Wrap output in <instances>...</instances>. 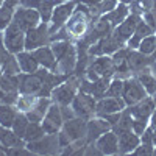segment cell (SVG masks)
Returning <instances> with one entry per match:
<instances>
[{"label":"cell","instance_id":"1","mask_svg":"<svg viewBox=\"0 0 156 156\" xmlns=\"http://www.w3.org/2000/svg\"><path fill=\"white\" fill-rule=\"evenodd\" d=\"M50 47L56 56V66L51 72L59 75H72L78 64V50L76 44H73L72 39H61V41L50 42Z\"/></svg>","mask_w":156,"mask_h":156},{"label":"cell","instance_id":"2","mask_svg":"<svg viewBox=\"0 0 156 156\" xmlns=\"http://www.w3.org/2000/svg\"><path fill=\"white\" fill-rule=\"evenodd\" d=\"M94 22L95 20L90 16L89 6L84 3H80L76 0V8L72 12V16L69 17V20L66 22L64 28H66V31L72 41H80V39H83L89 33Z\"/></svg>","mask_w":156,"mask_h":156},{"label":"cell","instance_id":"3","mask_svg":"<svg viewBox=\"0 0 156 156\" xmlns=\"http://www.w3.org/2000/svg\"><path fill=\"white\" fill-rule=\"evenodd\" d=\"M86 129H87V120L83 119V117H72L69 120H64L58 137H59V144L61 148L69 145L70 142L80 140L86 137Z\"/></svg>","mask_w":156,"mask_h":156},{"label":"cell","instance_id":"4","mask_svg":"<svg viewBox=\"0 0 156 156\" xmlns=\"http://www.w3.org/2000/svg\"><path fill=\"white\" fill-rule=\"evenodd\" d=\"M80 86H81V80L78 78V75H69L61 84H58L51 90L50 97H51V100L56 101L61 106L70 105L75 98V95L80 92Z\"/></svg>","mask_w":156,"mask_h":156},{"label":"cell","instance_id":"5","mask_svg":"<svg viewBox=\"0 0 156 156\" xmlns=\"http://www.w3.org/2000/svg\"><path fill=\"white\" fill-rule=\"evenodd\" d=\"M45 72L47 69H39L34 73H19V92L33 94L37 97L45 95Z\"/></svg>","mask_w":156,"mask_h":156},{"label":"cell","instance_id":"6","mask_svg":"<svg viewBox=\"0 0 156 156\" xmlns=\"http://www.w3.org/2000/svg\"><path fill=\"white\" fill-rule=\"evenodd\" d=\"M75 8H76V0H62L61 3H58L55 6L53 14H51L50 22H48L50 34H55L58 30H61L64 25H66V22L72 16Z\"/></svg>","mask_w":156,"mask_h":156},{"label":"cell","instance_id":"7","mask_svg":"<svg viewBox=\"0 0 156 156\" xmlns=\"http://www.w3.org/2000/svg\"><path fill=\"white\" fill-rule=\"evenodd\" d=\"M27 148L31 151V154H56L61 153V144L59 137L56 134H44L33 142H27Z\"/></svg>","mask_w":156,"mask_h":156},{"label":"cell","instance_id":"8","mask_svg":"<svg viewBox=\"0 0 156 156\" xmlns=\"http://www.w3.org/2000/svg\"><path fill=\"white\" fill-rule=\"evenodd\" d=\"M50 30H48V23L47 22H41L39 25H36L34 28L28 30L25 33V50L33 51L39 47H44L50 44Z\"/></svg>","mask_w":156,"mask_h":156},{"label":"cell","instance_id":"9","mask_svg":"<svg viewBox=\"0 0 156 156\" xmlns=\"http://www.w3.org/2000/svg\"><path fill=\"white\" fill-rule=\"evenodd\" d=\"M70 106L75 112L76 117H83V119H90L95 115V108H97V98L94 95H90L84 90H80L73 101L70 103Z\"/></svg>","mask_w":156,"mask_h":156},{"label":"cell","instance_id":"10","mask_svg":"<svg viewBox=\"0 0 156 156\" xmlns=\"http://www.w3.org/2000/svg\"><path fill=\"white\" fill-rule=\"evenodd\" d=\"M148 94L145 92L144 86L139 83V80L134 75H129L126 78H123V92H122V98L125 101L126 106H131L134 103L144 100Z\"/></svg>","mask_w":156,"mask_h":156},{"label":"cell","instance_id":"11","mask_svg":"<svg viewBox=\"0 0 156 156\" xmlns=\"http://www.w3.org/2000/svg\"><path fill=\"white\" fill-rule=\"evenodd\" d=\"M2 33H3V42L9 53L17 55L25 50V31H22L17 25L11 22Z\"/></svg>","mask_w":156,"mask_h":156},{"label":"cell","instance_id":"12","mask_svg":"<svg viewBox=\"0 0 156 156\" xmlns=\"http://www.w3.org/2000/svg\"><path fill=\"white\" fill-rule=\"evenodd\" d=\"M42 22L41 19V14L33 9V8H28V6H23L20 5L17 9H16V14H14V19H12V23L17 25V27L27 33L28 30L34 28L36 25H39Z\"/></svg>","mask_w":156,"mask_h":156},{"label":"cell","instance_id":"13","mask_svg":"<svg viewBox=\"0 0 156 156\" xmlns=\"http://www.w3.org/2000/svg\"><path fill=\"white\" fill-rule=\"evenodd\" d=\"M62 123H64V119L61 114V105H58L56 101H51L50 108L47 109L44 119L41 122L44 131L47 134H56V133H59Z\"/></svg>","mask_w":156,"mask_h":156},{"label":"cell","instance_id":"14","mask_svg":"<svg viewBox=\"0 0 156 156\" xmlns=\"http://www.w3.org/2000/svg\"><path fill=\"white\" fill-rule=\"evenodd\" d=\"M109 129H112L111 123L106 119L100 117V115H94V117H90V119H87V129H86V140H87V144L95 142L103 133L109 131Z\"/></svg>","mask_w":156,"mask_h":156},{"label":"cell","instance_id":"15","mask_svg":"<svg viewBox=\"0 0 156 156\" xmlns=\"http://www.w3.org/2000/svg\"><path fill=\"white\" fill-rule=\"evenodd\" d=\"M94 144L97 145V148L100 150L101 154L106 156H112V154H119V136L114 129L103 133Z\"/></svg>","mask_w":156,"mask_h":156},{"label":"cell","instance_id":"16","mask_svg":"<svg viewBox=\"0 0 156 156\" xmlns=\"http://www.w3.org/2000/svg\"><path fill=\"white\" fill-rule=\"evenodd\" d=\"M62 0H20V5L36 9L41 14L42 22H50V17L53 14V9Z\"/></svg>","mask_w":156,"mask_h":156},{"label":"cell","instance_id":"17","mask_svg":"<svg viewBox=\"0 0 156 156\" xmlns=\"http://www.w3.org/2000/svg\"><path fill=\"white\" fill-rule=\"evenodd\" d=\"M126 108L125 101L122 97H101L97 100V108H95V114L101 115V114H111V112H120Z\"/></svg>","mask_w":156,"mask_h":156},{"label":"cell","instance_id":"18","mask_svg":"<svg viewBox=\"0 0 156 156\" xmlns=\"http://www.w3.org/2000/svg\"><path fill=\"white\" fill-rule=\"evenodd\" d=\"M154 59H156L154 55H144V53H140L139 50H131V48H129L128 67H129V70H131V73L134 75V73H137L140 70L150 67Z\"/></svg>","mask_w":156,"mask_h":156},{"label":"cell","instance_id":"19","mask_svg":"<svg viewBox=\"0 0 156 156\" xmlns=\"http://www.w3.org/2000/svg\"><path fill=\"white\" fill-rule=\"evenodd\" d=\"M128 111L131 112V115L134 117V119H145V120H150V115L153 114L156 105H154V100L153 97L147 95L144 100H140L137 103H134V105L131 106H126Z\"/></svg>","mask_w":156,"mask_h":156},{"label":"cell","instance_id":"20","mask_svg":"<svg viewBox=\"0 0 156 156\" xmlns=\"http://www.w3.org/2000/svg\"><path fill=\"white\" fill-rule=\"evenodd\" d=\"M119 136V154H128L133 153L136 147L140 144V136H137L133 129L117 133Z\"/></svg>","mask_w":156,"mask_h":156},{"label":"cell","instance_id":"21","mask_svg":"<svg viewBox=\"0 0 156 156\" xmlns=\"http://www.w3.org/2000/svg\"><path fill=\"white\" fill-rule=\"evenodd\" d=\"M139 20H140V16H139V14L129 12V16H128V17L119 25V27H115V28H114V31L117 33V36H119L125 44H126L128 39L134 34V30H136V27H137Z\"/></svg>","mask_w":156,"mask_h":156},{"label":"cell","instance_id":"22","mask_svg":"<svg viewBox=\"0 0 156 156\" xmlns=\"http://www.w3.org/2000/svg\"><path fill=\"white\" fill-rule=\"evenodd\" d=\"M33 55H34V58L37 59L39 66H41L42 69H47V70H53L55 69V66H56V56L53 53V50H51L50 44L33 50Z\"/></svg>","mask_w":156,"mask_h":156},{"label":"cell","instance_id":"23","mask_svg":"<svg viewBox=\"0 0 156 156\" xmlns=\"http://www.w3.org/2000/svg\"><path fill=\"white\" fill-rule=\"evenodd\" d=\"M20 6V0H5L0 5V31H3L12 22L16 9Z\"/></svg>","mask_w":156,"mask_h":156},{"label":"cell","instance_id":"24","mask_svg":"<svg viewBox=\"0 0 156 156\" xmlns=\"http://www.w3.org/2000/svg\"><path fill=\"white\" fill-rule=\"evenodd\" d=\"M51 101H53V100H51V97H37V100H36V103L33 105V108L28 112H25V114H27V117L30 119V122H42L47 109L51 105Z\"/></svg>","mask_w":156,"mask_h":156},{"label":"cell","instance_id":"25","mask_svg":"<svg viewBox=\"0 0 156 156\" xmlns=\"http://www.w3.org/2000/svg\"><path fill=\"white\" fill-rule=\"evenodd\" d=\"M16 58H17L19 67H20V73H34V72H37L39 69H41L37 59L33 55V51L23 50V51H20V53L16 55Z\"/></svg>","mask_w":156,"mask_h":156},{"label":"cell","instance_id":"26","mask_svg":"<svg viewBox=\"0 0 156 156\" xmlns=\"http://www.w3.org/2000/svg\"><path fill=\"white\" fill-rule=\"evenodd\" d=\"M129 6L125 5V3H119L112 11L106 12V14H103V17H105L109 23H111V27L115 28V27H119V25L129 16Z\"/></svg>","mask_w":156,"mask_h":156},{"label":"cell","instance_id":"27","mask_svg":"<svg viewBox=\"0 0 156 156\" xmlns=\"http://www.w3.org/2000/svg\"><path fill=\"white\" fill-rule=\"evenodd\" d=\"M17 114H19V109L16 108V105H11V103H6V101H0V125L2 126L11 128Z\"/></svg>","mask_w":156,"mask_h":156},{"label":"cell","instance_id":"28","mask_svg":"<svg viewBox=\"0 0 156 156\" xmlns=\"http://www.w3.org/2000/svg\"><path fill=\"white\" fill-rule=\"evenodd\" d=\"M134 76L139 80V83L144 86L145 92H147L150 97H153V95L156 94V75L151 72L150 67H147V69H144V70L134 73Z\"/></svg>","mask_w":156,"mask_h":156},{"label":"cell","instance_id":"29","mask_svg":"<svg viewBox=\"0 0 156 156\" xmlns=\"http://www.w3.org/2000/svg\"><path fill=\"white\" fill-rule=\"evenodd\" d=\"M0 145H3L5 148H12L17 145H25V140L20 139L11 128L2 126L0 125Z\"/></svg>","mask_w":156,"mask_h":156},{"label":"cell","instance_id":"30","mask_svg":"<svg viewBox=\"0 0 156 156\" xmlns=\"http://www.w3.org/2000/svg\"><path fill=\"white\" fill-rule=\"evenodd\" d=\"M44 134H45V131H44L41 122H30L27 129H25L23 140H25V144H27V142H33L39 137H42Z\"/></svg>","mask_w":156,"mask_h":156},{"label":"cell","instance_id":"31","mask_svg":"<svg viewBox=\"0 0 156 156\" xmlns=\"http://www.w3.org/2000/svg\"><path fill=\"white\" fill-rule=\"evenodd\" d=\"M37 100V95H33V94H23V92H19V97L16 100V108L20 111V112H28L33 105Z\"/></svg>","mask_w":156,"mask_h":156},{"label":"cell","instance_id":"32","mask_svg":"<svg viewBox=\"0 0 156 156\" xmlns=\"http://www.w3.org/2000/svg\"><path fill=\"white\" fill-rule=\"evenodd\" d=\"M0 87L2 90L6 92H17L19 90V75H2V80H0Z\"/></svg>","mask_w":156,"mask_h":156},{"label":"cell","instance_id":"33","mask_svg":"<svg viewBox=\"0 0 156 156\" xmlns=\"http://www.w3.org/2000/svg\"><path fill=\"white\" fill-rule=\"evenodd\" d=\"M122 92H123V78L115 75L111 78L105 95L106 97H122Z\"/></svg>","mask_w":156,"mask_h":156},{"label":"cell","instance_id":"34","mask_svg":"<svg viewBox=\"0 0 156 156\" xmlns=\"http://www.w3.org/2000/svg\"><path fill=\"white\" fill-rule=\"evenodd\" d=\"M28 123H30V119L27 117V114L25 112H20L19 111V114H17V117H16V120H14V123H12V126H11V129L14 131L20 139H23V134H25V129H27V126H28Z\"/></svg>","mask_w":156,"mask_h":156},{"label":"cell","instance_id":"35","mask_svg":"<svg viewBox=\"0 0 156 156\" xmlns=\"http://www.w3.org/2000/svg\"><path fill=\"white\" fill-rule=\"evenodd\" d=\"M137 50L144 55H154L156 56V33L142 39Z\"/></svg>","mask_w":156,"mask_h":156},{"label":"cell","instance_id":"36","mask_svg":"<svg viewBox=\"0 0 156 156\" xmlns=\"http://www.w3.org/2000/svg\"><path fill=\"white\" fill-rule=\"evenodd\" d=\"M0 67H2V72L6 73V75H19L20 73V67H19L16 55H9L2 64H0Z\"/></svg>","mask_w":156,"mask_h":156},{"label":"cell","instance_id":"37","mask_svg":"<svg viewBox=\"0 0 156 156\" xmlns=\"http://www.w3.org/2000/svg\"><path fill=\"white\" fill-rule=\"evenodd\" d=\"M154 0H134V2L129 5V11L134 12V14L142 16L144 12H147L148 9H151L154 6Z\"/></svg>","mask_w":156,"mask_h":156},{"label":"cell","instance_id":"38","mask_svg":"<svg viewBox=\"0 0 156 156\" xmlns=\"http://www.w3.org/2000/svg\"><path fill=\"white\" fill-rule=\"evenodd\" d=\"M148 125H150V120H145V119H134V117H133L131 129H133L137 136H140V134L148 128Z\"/></svg>","mask_w":156,"mask_h":156},{"label":"cell","instance_id":"39","mask_svg":"<svg viewBox=\"0 0 156 156\" xmlns=\"http://www.w3.org/2000/svg\"><path fill=\"white\" fill-rule=\"evenodd\" d=\"M140 17L144 19V20L150 25V27L156 31V5H154L151 9H148L147 12H144V14H142Z\"/></svg>","mask_w":156,"mask_h":156},{"label":"cell","instance_id":"40","mask_svg":"<svg viewBox=\"0 0 156 156\" xmlns=\"http://www.w3.org/2000/svg\"><path fill=\"white\" fill-rule=\"evenodd\" d=\"M153 148H154L153 144H145V142H140V144L136 147V150L133 151V154H147V156H150V154H153Z\"/></svg>","mask_w":156,"mask_h":156},{"label":"cell","instance_id":"41","mask_svg":"<svg viewBox=\"0 0 156 156\" xmlns=\"http://www.w3.org/2000/svg\"><path fill=\"white\" fill-rule=\"evenodd\" d=\"M9 55H12V53H9V51H8V48H6V45L3 42V33L0 31V64H2Z\"/></svg>","mask_w":156,"mask_h":156},{"label":"cell","instance_id":"42","mask_svg":"<svg viewBox=\"0 0 156 156\" xmlns=\"http://www.w3.org/2000/svg\"><path fill=\"white\" fill-rule=\"evenodd\" d=\"M80 3H84V5H87V6H92V5H97V3H100L101 0H78Z\"/></svg>","mask_w":156,"mask_h":156},{"label":"cell","instance_id":"43","mask_svg":"<svg viewBox=\"0 0 156 156\" xmlns=\"http://www.w3.org/2000/svg\"><path fill=\"white\" fill-rule=\"evenodd\" d=\"M150 126H153V128H156V108H154V111H153V114L150 115Z\"/></svg>","mask_w":156,"mask_h":156},{"label":"cell","instance_id":"44","mask_svg":"<svg viewBox=\"0 0 156 156\" xmlns=\"http://www.w3.org/2000/svg\"><path fill=\"white\" fill-rule=\"evenodd\" d=\"M151 140H153V145H156V128L151 126Z\"/></svg>","mask_w":156,"mask_h":156},{"label":"cell","instance_id":"45","mask_svg":"<svg viewBox=\"0 0 156 156\" xmlns=\"http://www.w3.org/2000/svg\"><path fill=\"white\" fill-rule=\"evenodd\" d=\"M133 2H134V0H119V3H125V5H128V6L131 5Z\"/></svg>","mask_w":156,"mask_h":156},{"label":"cell","instance_id":"46","mask_svg":"<svg viewBox=\"0 0 156 156\" xmlns=\"http://www.w3.org/2000/svg\"><path fill=\"white\" fill-rule=\"evenodd\" d=\"M150 69H151V72H153V73L156 75V59H154V61L151 62V66H150Z\"/></svg>","mask_w":156,"mask_h":156},{"label":"cell","instance_id":"47","mask_svg":"<svg viewBox=\"0 0 156 156\" xmlns=\"http://www.w3.org/2000/svg\"><path fill=\"white\" fill-rule=\"evenodd\" d=\"M0 154H8V148H5L3 145H0Z\"/></svg>","mask_w":156,"mask_h":156},{"label":"cell","instance_id":"48","mask_svg":"<svg viewBox=\"0 0 156 156\" xmlns=\"http://www.w3.org/2000/svg\"><path fill=\"white\" fill-rule=\"evenodd\" d=\"M3 95H5V92H3V90H2V87H0V101L3 100Z\"/></svg>","mask_w":156,"mask_h":156},{"label":"cell","instance_id":"49","mask_svg":"<svg viewBox=\"0 0 156 156\" xmlns=\"http://www.w3.org/2000/svg\"><path fill=\"white\" fill-rule=\"evenodd\" d=\"M2 75H3V72H2V67H0V80H2Z\"/></svg>","mask_w":156,"mask_h":156},{"label":"cell","instance_id":"50","mask_svg":"<svg viewBox=\"0 0 156 156\" xmlns=\"http://www.w3.org/2000/svg\"><path fill=\"white\" fill-rule=\"evenodd\" d=\"M153 154L156 156V145H154V148H153Z\"/></svg>","mask_w":156,"mask_h":156},{"label":"cell","instance_id":"51","mask_svg":"<svg viewBox=\"0 0 156 156\" xmlns=\"http://www.w3.org/2000/svg\"><path fill=\"white\" fill-rule=\"evenodd\" d=\"M153 100H154V105H156V94L153 95Z\"/></svg>","mask_w":156,"mask_h":156},{"label":"cell","instance_id":"52","mask_svg":"<svg viewBox=\"0 0 156 156\" xmlns=\"http://www.w3.org/2000/svg\"><path fill=\"white\" fill-rule=\"evenodd\" d=\"M3 2H5V0H0V5H2V3H3Z\"/></svg>","mask_w":156,"mask_h":156},{"label":"cell","instance_id":"53","mask_svg":"<svg viewBox=\"0 0 156 156\" xmlns=\"http://www.w3.org/2000/svg\"><path fill=\"white\" fill-rule=\"evenodd\" d=\"M154 3H156V0H154Z\"/></svg>","mask_w":156,"mask_h":156}]
</instances>
